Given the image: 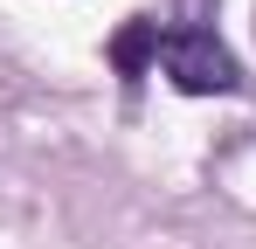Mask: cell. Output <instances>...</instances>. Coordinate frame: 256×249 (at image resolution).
Masks as SVG:
<instances>
[{
	"label": "cell",
	"mask_w": 256,
	"mask_h": 249,
	"mask_svg": "<svg viewBox=\"0 0 256 249\" xmlns=\"http://www.w3.org/2000/svg\"><path fill=\"white\" fill-rule=\"evenodd\" d=\"M160 70H166L187 97H228V90L242 83L236 56H228L208 28H173V35H160Z\"/></svg>",
	"instance_id": "6da1fadb"
},
{
	"label": "cell",
	"mask_w": 256,
	"mask_h": 249,
	"mask_svg": "<svg viewBox=\"0 0 256 249\" xmlns=\"http://www.w3.org/2000/svg\"><path fill=\"white\" fill-rule=\"evenodd\" d=\"M152 62H160V21H125L111 35V70L118 76H146Z\"/></svg>",
	"instance_id": "7a4b0ae2"
}]
</instances>
